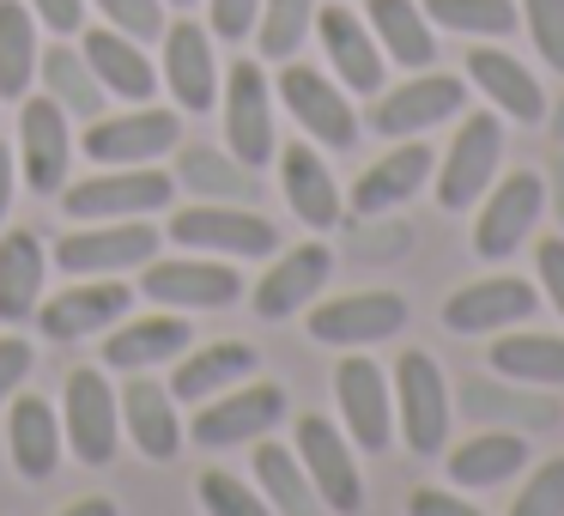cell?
Returning <instances> with one entry per match:
<instances>
[{
  "label": "cell",
  "mask_w": 564,
  "mask_h": 516,
  "mask_svg": "<svg viewBox=\"0 0 564 516\" xmlns=\"http://www.w3.org/2000/svg\"><path fill=\"white\" fill-rule=\"evenodd\" d=\"M176 195V176L152 171V164H104L98 176L62 189V207L74 213L79 225L91 219H147V213L171 207Z\"/></svg>",
  "instance_id": "6da1fadb"
},
{
  "label": "cell",
  "mask_w": 564,
  "mask_h": 516,
  "mask_svg": "<svg viewBox=\"0 0 564 516\" xmlns=\"http://www.w3.org/2000/svg\"><path fill=\"white\" fill-rule=\"evenodd\" d=\"M394 431L413 455H437L449 443V383L431 353L394 358Z\"/></svg>",
  "instance_id": "7a4b0ae2"
},
{
  "label": "cell",
  "mask_w": 564,
  "mask_h": 516,
  "mask_svg": "<svg viewBox=\"0 0 564 516\" xmlns=\"http://www.w3.org/2000/svg\"><path fill=\"white\" fill-rule=\"evenodd\" d=\"M176 249H213V256H237V261H256L280 249V232H273L261 213L237 207V201H207V207H183L171 225H164Z\"/></svg>",
  "instance_id": "3957f363"
},
{
  "label": "cell",
  "mask_w": 564,
  "mask_h": 516,
  "mask_svg": "<svg viewBox=\"0 0 564 516\" xmlns=\"http://www.w3.org/2000/svg\"><path fill=\"white\" fill-rule=\"evenodd\" d=\"M62 438L74 443V455L86 467H104L122 443V407H116V389L98 365L67 370V401H62Z\"/></svg>",
  "instance_id": "277c9868"
},
{
  "label": "cell",
  "mask_w": 564,
  "mask_h": 516,
  "mask_svg": "<svg viewBox=\"0 0 564 516\" xmlns=\"http://www.w3.org/2000/svg\"><path fill=\"white\" fill-rule=\"evenodd\" d=\"M79 147H86L91 164H152V159L183 147V116L152 110V104H140L128 116H91Z\"/></svg>",
  "instance_id": "5b68a950"
},
{
  "label": "cell",
  "mask_w": 564,
  "mask_h": 516,
  "mask_svg": "<svg viewBox=\"0 0 564 516\" xmlns=\"http://www.w3.org/2000/svg\"><path fill=\"white\" fill-rule=\"evenodd\" d=\"M140 292L164 310H225L243 292V273H237L231 261H207L200 249H188V256H176V261H147Z\"/></svg>",
  "instance_id": "8992f818"
},
{
  "label": "cell",
  "mask_w": 564,
  "mask_h": 516,
  "mask_svg": "<svg viewBox=\"0 0 564 516\" xmlns=\"http://www.w3.org/2000/svg\"><path fill=\"white\" fill-rule=\"evenodd\" d=\"M280 104L292 110V122L304 128L316 147H334V152H352L358 147V116H352L346 92L334 86L328 74H316V67H304V62H285Z\"/></svg>",
  "instance_id": "52a82bcc"
},
{
  "label": "cell",
  "mask_w": 564,
  "mask_h": 516,
  "mask_svg": "<svg viewBox=\"0 0 564 516\" xmlns=\"http://www.w3.org/2000/svg\"><path fill=\"white\" fill-rule=\"evenodd\" d=\"M159 225H134V219H91L86 232H67L55 244L62 273H128L147 268L159 256Z\"/></svg>",
  "instance_id": "ba28073f"
},
{
  "label": "cell",
  "mask_w": 564,
  "mask_h": 516,
  "mask_svg": "<svg viewBox=\"0 0 564 516\" xmlns=\"http://www.w3.org/2000/svg\"><path fill=\"white\" fill-rule=\"evenodd\" d=\"M280 419H285L280 383H237V389L200 401V413L188 431H195L200 450H231V443H243V438H268Z\"/></svg>",
  "instance_id": "9c48e42d"
},
{
  "label": "cell",
  "mask_w": 564,
  "mask_h": 516,
  "mask_svg": "<svg viewBox=\"0 0 564 516\" xmlns=\"http://www.w3.org/2000/svg\"><path fill=\"white\" fill-rule=\"evenodd\" d=\"M498 159H503V122L491 110L467 116V122L455 128V147L437 171V207H449V213L474 207L491 189V176H498Z\"/></svg>",
  "instance_id": "30bf717a"
},
{
  "label": "cell",
  "mask_w": 564,
  "mask_h": 516,
  "mask_svg": "<svg viewBox=\"0 0 564 516\" xmlns=\"http://www.w3.org/2000/svg\"><path fill=\"white\" fill-rule=\"evenodd\" d=\"M334 401H340V426L346 438L358 443L365 455H382L394 438V419H389V377H382L377 358L365 353H346L340 370H334Z\"/></svg>",
  "instance_id": "8fae6325"
},
{
  "label": "cell",
  "mask_w": 564,
  "mask_h": 516,
  "mask_svg": "<svg viewBox=\"0 0 564 516\" xmlns=\"http://www.w3.org/2000/svg\"><path fill=\"white\" fill-rule=\"evenodd\" d=\"M462 104H467V79L425 74V67H419V79H401L389 98L370 104V128H377L382 140H413V135H425V128L449 122Z\"/></svg>",
  "instance_id": "7c38bea8"
},
{
  "label": "cell",
  "mask_w": 564,
  "mask_h": 516,
  "mask_svg": "<svg viewBox=\"0 0 564 516\" xmlns=\"http://www.w3.org/2000/svg\"><path fill=\"white\" fill-rule=\"evenodd\" d=\"M225 135H231V152L237 164L261 171L273 164V86L261 74V62H237L225 74Z\"/></svg>",
  "instance_id": "4fadbf2b"
},
{
  "label": "cell",
  "mask_w": 564,
  "mask_h": 516,
  "mask_svg": "<svg viewBox=\"0 0 564 516\" xmlns=\"http://www.w3.org/2000/svg\"><path fill=\"white\" fill-rule=\"evenodd\" d=\"M297 462H304V474H310V486H316L322 504H334L340 516H358V504H365V480H358L352 443L334 431V419H322V413L297 419Z\"/></svg>",
  "instance_id": "5bb4252c"
},
{
  "label": "cell",
  "mask_w": 564,
  "mask_h": 516,
  "mask_svg": "<svg viewBox=\"0 0 564 516\" xmlns=\"http://www.w3.org/2000/svg\"><path fill=\"white\" fill-rule=\"evenodd\" d=\"M479 201H486V207H479V225H474V249L486 261H503L528 244L540 207H546V183H540L534 171H516V176H503L498 189H486Z\"/></svg>",
  "instance_id": "9a60e30c"
},
{
  "label": "cell",
  "mask_w": 564,
  "mask_h": 516,
  "mask_svg": "<svg viewBox=\"0 0 564 516\" xmlns=\"http://www.w3.org/2000/svg\"><path fill=\"white\" fill-rule=\"evenodd\" d=\"M401 322H406L401 292H340V298L310 310V334H316L322 346H346V353H352V346L389 341Z\"/></svg>",
  "instance_id": "2e32d148"
},
{
  "label": "cell",
  "mask_w": 564,
  "mask_h": 516,
  "mask_svg": "<svg viewBox=\"0 0 564 516\" xmlns=\"http://www.w3.org/2000/svg\"><path fill=\"white\" fill-rule=\"evenodd\" d=\"M19 152H25V183L37 195H55L67 183V159H74V135H67V110L37 92H25V110H19Z\"/></svg>",
  "instance_id": "e0dca14e"
},
{
  "label": "cell",
  "mask_w": 564,
  "mask_h": 516,
  "mask_svg": "<svg viewBox=\"0 0 564 516\" xmlns=\"http://www.w3.org/2000/svg\"><path fill=\"white\" fill-rule=\"evenodd\" d=\"M534 316V286L516 280V273H491V280H474L443 304V329L449 334H498L510 322Z\"/></svg>",
  "instance_id": "ac0fdd59"
},
{
  "label": "cell",
  "mask_w": 564,
  "mask_h": 516,
  "mask_svg": "<svg viewBox=\"0 0 564 516\" xmlns=\"http://www.w3.org/2000/svg\"><path fill=\"white\" fill-rule=\"evenodd\" d=\"M310 31L322 37V50H328L346 92H382V43L370 37L365 19L346 13L340 0H334V7H316V25Z\"/></svg>",
  "instance_id": "d6986e66"
},
{
  "label": "cell",
  "mask_w": 564,
  "mask_h": 516,
  "mask_svg": "<svg viewBox=\"0 0 564 516\" xmlns=\"http://www.w3.org/2000/svg\"><path fill=\"white\" fill-rule=\"evenodd\" d=\"M128 304H134V292H128L122 280H86V286H74V292L37 304V329L50 334V341H86V334L122 322Z\"/></svg>",
  "instance_id": "ffe728a7"
},
{
  "label": "cell",
  "mask_w": 564,
  "mask_h": 516,
  "mask_svg": "<svg viewBox=\"0 0 564 516\" xmlns=\"http://www.w3.org/2000/svg\"><path fill=\"white\" fill-rule=\"evenodd\" d=\"M164 86L183 110H213L219 104V67H213V43L195 19L164 25Z\"/></svg>",
  "instance_id": "44dd1931"
},
{
  "label": "cell",
  "mask_w": 564,
  "mask_h": 516,
  "mask_svg": "<svg viewBox=\"0 0 564 516\" xmlns=\"http://www.w3.org/2000/svg\"><path fill=\"white\" fill-rule=\"evenodd\" d=\"M328 273H334L328 244H297L292 256L273 261V273H261V286H256V310H261L268 322L297 316V310H304L310 298H316L322 286H328Z\"/></svg>",
  "instance_id": "7402d4cb"
},
{
  "label": "cell",
  "mask_w": 564,
  "mask_h": 516,
  "mask_svg": "<svg viewBox=\"0 0 564 516\" xmlns=\"http://www.w3.org/2000/svg\"><path fill=\"white\" fill-rule=\"evenodd\" d=\"M7 455L25 480H50L62 462V413L43 395H13L7 407Z\"/></svg>",
  "instance_id": "603a6c76"
},
{
  "label": "cell",
  "mask_w": 564,
  "mask_h": 516,
  "mask_svg": "<svg viewBox=\"0 0 564 516\" xmlns=\"http://www.w3.org/2000/svg\"><path fill=\"white\" fill-rule=\"evenodd\" d=\"M116 407H122V426L128 438H134L140 455H152V462H171L176 450H183V419H176V395L159 389L152 377H134L122 395H116Z\"/></svg>",
  "instance_id": "cb8c5ba5"
},
{
  "label": "cell",
  "mask_w": 564,
  "mask_h": 516,
  "mask_svg": "<svg viewBox=\"0 0 564 516\" xmlns=\"http://www.w3.org/2000/svg\"><path fill=\"white\" fill-rule=\"evenodd\" d=\"M467 79H474V86L498 104V116H510V122H540V116H546V92H540V79L528 74L516 55L474 43V50H467Z\"/></svg>",
  "instance_id": "d4e9b609"
},
{
  "label": "cell",
  "mask_w": 564,
  "mask_h": 516,
  "mask_svg": "<svg viewBox=\"0 0 564 516\" xmlns=\"http://www.w3.org/2000/svg\"><path fill=\"white\" fill-rule=\"evenodd\" d=\"M425 176H431V147H425V140H401V147H389L352 183V213H389V207H401V201H413L419 189H425Z\"/></svg>",
  "instance_id": "484cf974"
},
{
  "label": "cell",
  "mask_w": 564,
  "mask_h": 516,
  "mask_svg": "<svg viewBox=\"0 0 564 516\" xmlns=\"http://www.w3.org/2000/svg\"><path fill=\"white\" fill-rule=\"evenodd\" d=\"M86 67L98 74V86L110 92V98H128V104H147L152 92H159V74H152L147 50H140L134 37H122V31H86Z\"/></svg>",
  "instance_id": "4316f807"
},
{
  "label": "cell",
  "mask_w": 564,
  "mask_h": 516,
  "mask_svg": "<svg viewBox=\"0 0 564 516\" xmlns=\"http://www.w3.org/2000/svg\"><path fill=\"white\" fill-rule=\"evenodd\" d=\"M365 25L382 43V55L401 67H431L437 62V31H431L425 7L419 0H365Z\"/></svg>",
  "instance_id": "83f0119b"
},
{
  "label": "cell",
  "mask_w": 564,
  "mask_h": 516,
  "mask_svg": "<svg viewBox=\"0 0 564 516\" xmlns=\"http://www.w3.org/2000/svg\"><path fill=\"white\" fill-rule=\"evenodd\" d=\"M188 322L176 316V310H164V316H147V322H116L110 341H104V365L110 370H152L164 365V358L188 353Z\"/></svg>",
  "instance_id": "f1b7e54d"
},
{
  "label": "cell",
  "mask_w": 564,
  "mask_h": 516,
  "mask_svg": "<svg viewBox=\"0 0 564 516\" xmlns=\"http://www.w3.org/2000/svg\"><path fill=\"white\" fill-rule=\"evenodd\" d=\"M273 159H280V189H285V201H292V213L304 225H316V232H328V225L340 219V189H334L322 152L316 147H285V152H273Z\"/></svg>",
  "instance_id": "f546056e"
},
{
  "label": "cell",
  "mask_w": 564,
  "mask_h": 516,
  "mask_svg": "<svg viewBox=\"0 0 564 516\" xmlns=\"http://www.w3.org/2000/svg\"><path fill=\"white\" fill-rule=\"evenodd\" d=\"M256 370V346H243V341H213V346H200V353H188L183 358V370L171 377V395L176 401H213V395H225V389H237V383Z\"/></svg>",
  "instance_id": "4dcf8cb0"
},
{
  "label": "cell",
  "mask_w": 564,
  "mask_h": 516,
  "mask_svg": "<svg viewBox=\"0 0 564 516\" xmlns=\"http://www.w3.org/2000/svg\"><path fill=\"white\" fill-rule=\"evenodd\" d=\"M43 273H50V261H43L37 237H31V232H7V237H0V322L37 316Z\"/></svg>",
  "instance_id": "1f68e13d"
},
{
  "label": "cell",
  "mask_w": 564,
  "mask_h": 516,
  "mask_svg": "<svg viewBox=\"0 0 564 516\" xmlns=\"http://www.w3.org/2000/svg\"><path fill=\"white\" fill-rule=\"evenodd\" d=\"M516 467H528V438L522 431H479V438H467L462 450L449 455V480L462 492L503 486Z\"/></svg>",
  "instance_id": "d6a6232c"
},
{
  "label": "cell",
  "mask_w": 564,
  "mask_h": 516,
  "mask_svg": "<svg viewBox=\"0 0 564 516\" xmlns=\"http://www.w3.org/2000/svg\"><path fill=\"white\" fill-rule=\"evenodd\" d=\"M491 370L522 389H558L564 383V341L558 334H498L491 341Z\"/></svg>",
  "instance_id": "836d02e7"
},
{
  "label": "cell",
  "mask_w": 564,
  "mask_h": 516,
  "mask_svg": "<svg viewBox=\"0 0 564 516\" xmlns=\"http://www.w3.org/2000/svg\"><path fill=\"white\" fill-rule=\"evenodd\" d=\"M37 13L25 0H0V104H13L37 79Z\"/></svg>",
  "instance_id": "e575fe53"
},
{
  "label": "cell",
  "mask_w": 564,
  "mask_h": 516,
  "mask_svg": "<svg viewBox=\"0 0 564 516\" xmlns=\"http://www.w3.org/2000/svg\"><path fill=\"white\" fill-rule=\"evenodd\" d=\"M176 183L195 189L200 201H256V176H249V164L225 159V152L213 147H176Z\"/></svg>",
  "instance_id": "d590c367"
},
{
  "label": "cell",
  "mask_w": 564,
  "mask_h": 516,
  "mask_svg": "<svg viewBox=\"0 0 564 516\" xmlns=\"http://www.w3.org/2000/svg\"><path fill=\"white\" fill-rule=\"evenodd\" d=\"M256 480H261V492H268V504H273V516H316V486H310V474H304V462H297L285 443H261L256 450Z\"/></svg>",
  "instance_id": "8d00e7d4"
},
{
  "label": "cell",
  "mask_w": 564,
  "mask_h": 516,
  "mask_svg": "<svg viewBox=\"0 0 564 516\" xmlns=\"http://www.w3.org/2000/svg\"><path fill=\"white\" fill-rule=\"evenodd\" d=\"M37 74H43V86H50V98L62 104L67 116H98L104 110V86H98V74L86 67V55L79 50H50V55H37Z\"/></svg>",
  "instance_id": "74e56055"
},
{
  "label": "cell",
  "mask_w": 564,
  "mask_h": 516,
  "mask_svg": "<svg viewBox=\"0 0 564 516\" xmlns=\"http://www.w3.org/2000/svg\"><path fill=\"white\" fill-rule=\"evenodd\" d=\"M310 25H316V0H261V19H256L261 62H292L297 43L310 37Z\"/></svg>",
  "instance_id": "f35d334b"
},
{
  "label": "cell",
  "mask_w": 564,
  "mask_h": 516,
  "mask_svg": "<svg viewBox=\"0 0 564 516\" xmlns=\"http://www.w3.org/2000/svg\"><path fill=\"white\" fill-rule=\"evenodd\" d=\"M425 19L462 37H510L516 31V7L510 0H425Z\"/></svg>",
  "instance_id": "ab89813d"
},
{
  "label": "cell",
  "mask_w": 564,
  "mask_h": 516,
  "mask_svg": "<svg viewBox=\"0 0 564 516\" xmlns=\"http://www.w3.org/2000/svg\"><path fill=\"white\" fill-rule=\"evenodd\" d=\"M462 401L474 419H516V426H528V431H546L552 419H558V407H546L540 395H503L498 383H467Z\"/></svg>",
  "instance_id": "60d3db41"
},
{
  "label": "cell",
  "mask_w": 564,
  "mask_h": 516,
  "mask_svg": "<svg viewBox=\"0 0 564 516\" xmlns=\"http://www.w3.org/2000/svg\"><path fill=\"white\" fill-rule=\"evenodd\" d=\"M522 19H528V37H534L540 62L552 74H564V0H522Z\"/></svg>",
  "instance_id": "b9f144b4"
},
{
  "label": "cell",
  "mask_w": 564,
  "mask_h": 516,
  "mask_svg": "<svg viewBox=\"0 0 564 516\" xmlns=\"http://www.w3.org/2000/svg\"><path fill=\"white\" fill-rule=\"evenodd\" d=\"M200 504H207V516H273V504L261 492H249L237 474H207L200 480Z\"/></svg>",
  "instance_id": "7bdbcfd3"
},
{
  "label": "cell",
  "mask_w": 564,
  "mask_h": 516,
  "mask_svg": "<svg viewBox=\"0 0 564 516\" xmlns=\"http://www.w3.org/2000/svg\"><path fill=\"white\" fill-rule=\"evenodd\" d=\"M510 516H564V455H552V462L534 467V480L516 492Z\"/></svg>",
  "instance_id": "ee69618b"
},
{
  "label": "cell",
  "mask_w": 564,
  "mask_h": 516,
  "mask_svg": "<svg viewBox=\"0 0 564 516\" xmlns=\"http://www.w3.org/2000/svg\"><path fill=\"white\" fill-rule=\"evenodd\" d=\"M98 13L110 19L116 31H122V37H164V0H98Z\"/></svg>",
  "instance_id": "f6af8a7d"
},
{
  "label": "cell",
  "mask_w": 564,
  "mask_h": 516,
  "mask_svg": "<svg viewBox=\"0 0 564 516\" xmlns=\"http://www.w3.org/2000/svg\"><path fill=\"white\" fill-rule=\"evenodd\" d=\"M256 19H261V0H207V25H213V37L243 43L249 31H256Z\"/></svg>",
  "instance_id": "bcb514c9"
},
{
  "label": "cell",
  "mask_w": 564,
  "mask_h": 516,
  "mask_svg": "<svg viewBox=\"0 0 564 516\" xmlns=\"http://www.w3.org/2000/svg\"><path fill=\"white\" fill-rule=\"evenodd\" d=\"M31 341L25 334H0V401H13L19 395V383L31 377Z\"/></svg>",
  "instance_id": "7dc6e473"
},
{
  "label": "cell",
  "mask_w": 564,
  "mask_h": 516,
  "mask_svg": "<svg viewBox=\"0 0 564 516\" xmlns=\"http://www.w3.org/2000/svg\"><path fill=\"white\" fill-rule=\"evenodd\" d=\"M534 268H540V286H546V298L558 304V316H564V237H540Z\"/></svg>",
  "instance_id": "c3c4849f"
},
{
  "label": "cell",
  "mask_w": 564,
  "mask_h": 516,
  "mask_svg": "<svg viewBox=\"0 0 564 516\" xmlns=\"http://www.w3.org/2000/svg\"><path fill=\"white\" fill-rule=\"evenodd\" d=\"M406 516H486V510H474V504H467V498H455V492L419 486L413 498H406Z\"/></svg>",
  "instance_id": "681fc988"
},
{
  "label": "cell",
  "mask_w": 564,
  "mask_h": 516,
  "mask_svg": "<svg viewBox=\"0 0 564 516\" xmlns=\"http://www.w3.org/2000/svg\"><path fill=\"white\" fill-rule=\"evenodd\" d=\"M31 13H37V25H50V31H86V0H25Z\"/></svg>",
  "instance_id": "f907efd6"
},
{
  "label": "cell",
  "mask_w": 564,
  "mask_h": 516,
  "mask_svg": "<svg viewBox=\"0 0 564 516\" xmlns=\"http://www.w3.org/2000/svg\"><path fill=\"white\" fill-rule=\"evenodd\" d=\"M7 207H13V152L0 147V219H7Z\"/></svg>",
  "instance_id": "816d5d0a"
},
{
  "label": "cell",
  "mask_w": 564,
  "mask_h": 516,
  "mask_svg": "<svg viewBox=\"0 0 564 516\" xmlns=\"http://www.w3.org/2000/svg\"><path fill=\"white\" fill-rule=\"evenodd\" d=\"M62 516H122V510H116L110 498H79V504H67Z\"/></svg>",
  "instance_id": "f5cc1de1"
},
{
  "label": "cell",
  "mask_w": 564,
  "mask_h": 516,
  "mask_svg": "<svg viewBox=\"0 0 564 516\" xmlns=\"http://www.w3.org/2000/svg\"><path fill=\"white\" fill-rule=\"evenodd\" d=\"M171 7H195V0H171Z\"/></svg>",
  "instance_id": "db71d44e"
},
{
  "label": "cell",
  "mask_w": 564,
  "mask_h": 516,
  "mask_svg": "<svg viewBox=\"0 0 564 516\" xmlns=\"http://www.w3.org/2000/svg\"><path fill=\"white\" fill-rule=\"evenodd\" d=\"M558 135H564V110H558Z\"/></svg>",
  "instance_id": "11a10c76"
}]
</instances>
